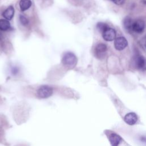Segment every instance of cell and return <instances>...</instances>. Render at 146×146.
<instances>
[{"instance_id": "6da1fadb", "label": "cell", "mask_w": 146, "mask_h": 146, "mask_svg": "<svg viewBox=\"0 0 146 146\" xmlns=\"http://www.w3.org/2000/svg\"><path fill=\"white\" fill-rule=\"evenodd\" d=\"M53 89L51 87L47 85L40 86L36 91V95L42 99L48 98L52 95Z\"/></svg>"}, {"instance_id": "7a4b0ae2", "label": "cell", "mask_w": 146, "mask_h": 146, "mask_svg": "<svg viewBox=\"0 0 146 146\" xmlns=\"http://www.w3.org/2000/svg\"><path fill=\"white\" fill-rule=\"evenodd\" d=\"M77 59L74 54L71 52L65 53L62 59V63L68 67H74L76 63Z\"/></svg>"}, {"instance_id": "3957f363", "label": "cell", "mask_w": 146, "mask_h": 146, "mask_svg": "<svg viewBox=\"0 0 146 146\" xmlns=\"http://www.w3.org/2000/svg\"><path fill=\"white\" fill-rule=\"evenodd\" d=\"M107 47L106 44L100 43L98 44L95 48V55L96 58L99 59H103L107 53Z\"/></svg>"}, {"instance_id": "277c9868", "label": "cell", "mask_w": 146, "mask_h": 146, "mask_svg": "<svg viewBox=\"0 0 146 146\" xmlns=\"http://www.w3.org/2000/svg\"><path fill=\"white\" fill-rule=\"evenodd\" d=\"M128 45L127 39L123 36H120L115 39L114 47L116 50L121 51L124 50Z\"/></svg>"}, {"instance_id": "5b68a950", "label": "cell", "mask_w": 146, "mask_h": 146, "mask_svg": "<svg viewBox=\"0 0 146 146\" xmlns=\"http://www.w3.org/2000/svg\"><path fill=\"white\" fill-rule=\"evenodd\" d=\"M102 36L105 40L112 41L115 39L116 32L114 29L109 27L102 34Z\"/></svg>"}, {"instance_id": "8992f818", "label": "cell", "mask_w": 146, "mask_h": 146, "mask_svg": "<svg viewBox=\"0 0 146 146\" xmlns=\"http://www.w3.org/2000/svg\"><path fill=\"white\" fill-rule=\"evenodd\" d=\"M138 117L137 115L134 112L127 113L124 117V121L128 125H133L137 121Z\"/></svg>"}, {"instance_id": "52a82bcc", "label": "cell", "mask_w": 146, "mask_h": 146, "mask_svg": "<svg viewBox=\"0 0 146 146\" xmlns=\"http://www.w3.org/2000/svg\"><path fill=\"white\" fill-rule=\"evenodd\" d=\"M145 26V22L142 20H137L133 22L132 26V31L140 33L143 31Z\"/></svg>"}, {"instance_id": "ba28073f", "label": "cell", "mask_w": 146, "mask_h": 146, "mask_svg": "<svg viewBox=\"0 0 146 146\" xmlns=\"http://www.w3.org/2000/svg\"><path fill=\"white\" fill-rule=\"evenodd\" d=\"M108 139L111 146H118L122 140L121 137L116 133H111Z\"/></svg>"}, {"instance_id": "9c48e42d", "label": "cell", "mask_w": 146, "mask_h": 146, "mask_svg": "<svg viewBox=\"0 0 146 146\" xmlns=\"http://www.w3.org/2000/svg\"><path fill=\"white\" fill-rule=\"evenodd\" d=\"M135 63L136 67L139 69H142L145 67L146 60L141 55H137L135 58Z\"/></svg>"}, {"instance_id": "30bf717a", "label": "cell", "mask_w": 146, "mask_h": 146, "mask_svg": "<svg viewBox=\"0 0 146 146\" xmlns=\"http://www.w3.org/2000/svg\"><path fill=\"white\" fill-rule=\"evenodd\" d=\"M133 23V21H132V18L129 16L125 17L123 20V26L125 28V29L128 31H132Z\"/></svg>"}, {"instance_id": "8fae6325", "label": "cell", "mask_w": 146, "mask_h": 146, "mask_svg": "<svg viewBox=\"0 0 146 146\" xmlns=\"http://www.w3.org/2000/svg\"><path fill=\"white\" fill-rule=\"evenodd\" d=\"M14 14V9L13 6H9L3 13V17L7 20H10L13 18Z\"/></svg>"}, {"instance_id": "7c38bea8", "label": "cell", "mask_w": 146, "mask_h": 146, "mask_svg": "<svg viewBox=\"0 0 146 146\" xmlns=\"http://www.w3.org/2000/svg\"><path fill=\"white\" fill-rule=\"evenodd\" d=\"M31 5L30 0H21L19 2V7L22 11H25L30 8Z\"/></svg>"}, {"instance_id": "4fadbf2b", "label": "cell", "mask_w": 146, "mask_h": 146, "mask_svg": "<svg viewBox=\"0 0 146 146\" xmlns=\"http://www.w3.org/2000/svg\"><path fill=\"white\" fill-rule=\"evenodd\" d=\"M10 24L7 19H0V30L2 31H6L10 29Z\"/></svg>"}, {"instance_id": "5bb4252c", "label": "cell", "mask_w": 146, "mask_h": 146, "mask_svg": "<svg viewBox=\"0 0 146 146\" xmlns=\"http://www.w3.org/2000/svg\"><path fill=\"white\" fill-rule=\"evenodd\" d=\"M96 27L98 29V30L100 32L102 33V34L108 29L109 28L108 26L105 23H103V22H99L97 23L96 25Z\"/></svg>"}, {"instance_id": "9a60e30c", "label": "cell", "mask_w": 146, "mask_h": 146, "mask_svg": "<svg viewBox=\"0 0 146 146\" xmlns=\"http://www.w3.org/2000/svg\"><path fill=\"white\" fill-rule=\"evenodd\" d=\"M19 19H20V21H21V23L23 24V25H26L28 24V23H29L28 19L23 15H20Z\"/></svg>"}, {"instance_id": "2e32d148", "label": "cell", "mask_w": 146, "mask_h": 146, "mask_svg": "<svg viewBox=\"0 0 146 146\" xmlns=\"http://www.w3.org/2000/svg\"><path fill=\"white\" fill-rule=\"evenodd\" d=\"M113 1V2L117 5H123L124 2L125 0H112Z\"/></svg>"}, {"instance_id": "e0dca14e", "label": "cell", "mask_w": 146, "mask_h": 146, "mask_svg": "<svg viewBox=\"0 0 146 146\" xmlns=\"http://www.w3.org/2000/svg\"><path fill=\"white\" fill-rule=\"evenodd\" d=\"M140 140L142 141V142H144V143H146V137L145 136H142L140 137Z\"/></svg>"}, {"instance_id": "ac0fdd59", "label": "cell", "mask_w": 146, "mask_h": 146, "mask_svg": "<svg viewBox=\"0 0 146 146\" xmlns=\"http://www.w3.org/2000/svg\"><path fill=\"white\" fill-rule=\"evenodd\" d=\"M142 2H143V3H144L146 4V1H145V0H142Z\"/></svg>"}]
</instances>
